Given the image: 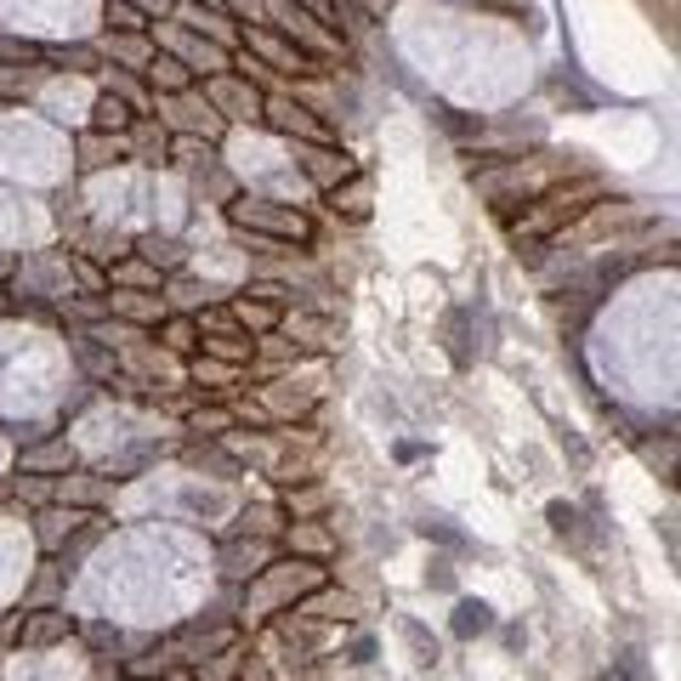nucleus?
Returning a JSON list of instances; mask_svg holds the SVG:
<instances>
[{
    "instance_id": "24",
    "label": "nucleus",
    "mask_w": 681,
    "mask_h": 681,
    "mask_svg": "<svg viewBox=\"0 0 681 681\" xmlns=\"http://www.w3.org/2000/svg\"><path fill=\"white\" fill-rule=\"evenodd\" d=\"M68 466H74L68 437H52V444H40V449H23V471H34V477H52V471H68Z\"/></svg>"
},
{
    "instance_id": "19",
    "label": "nucleus",
    "mask_w": 681,
    "mask_h": 681,
    "mask_svg": "<svg viewBox=\"0 0 681 681\" xmlns=\"http://www.w3.org/2000/svg\"><path fill=\"white\" fill-rule=\"evenodd\" d=\"M142 86L153 92V97H177V92H188V86H199V79L177 63V57H166V52H153V63L142 68Z\"/></svg>"
},
{
    "instance_id": "20",
    "label": "nucleus",
    "mask_w": 681,
    "mask_h": 681,
    "mask_svg": "<svg viewBox=\"0 0 681 681\" xmlns=\"http://www.w3.org/2000/svg\"><path fill=\"white\" fill-rule=\"evenodd\" d=\"M159 285H166V273H159L153 262H142L137 251H131L126 262L108 267V290H153V296H159Z\"/></svg>"
},
{
    "instance_id": "21",
    "label": "nucleus",
    "mask_w": 681,
    "mask_h": 681,
    "mask_svg": "<svg viewBox=\"0 0 681 681\" xmlns=\"http://www.w3.org/2000/svg\"><path fill=\"white\" fill-rule=\"evenodd\" d=\"M119 159H131L126 137H108V131H79V166L86 171H108Z\"/></svg>"
},
{
    "instance_id": "31",
    "label": "nucleus",
    "mask_w": 681,
    "mask_h": 681,
    "mask_svg": "<svg viewBox=\"0 0 681 681\" xmlns=\"http://www.w3.org/2000/svg\"><path fill=\"white\" fill-rule=\"evenodd\" d=\"M285 545H290V551H307V556H330V529L290 523V529H285Z\"/></svg>"
},
{
    "instance_id": "32",
    "label": "nucleus",
    "mask_w": 681,
    "mask_h": 681,
    "mask_svg": "<svg viewBox=\"0 0 681 681\" xmlns=\"http://www.w3.org/2000/svg\"><path fill=\"white\" fill-rule=\"evenodd\" d=\"M188 432H193V437H227V432H233V409H222V404L193 409V415H188Z\"/></svg>"
},
{
    "instance_id": "8",
    "label": "nucleus",
    "mask_w": 681,
    "mask_h": 681,
    "mask_svg": "<svg viewBox=\"0 0 681 681\" xmlns=\"http://www.w3.org/2000/svg\"><path fill=\"white\" fill-rule=\"evenodd\" d=\"M205 97L216 103L222 119H251V126H262V103H267V92H256L251 79L216 74V79H205Z\"/></svg>"
},
{
    "instance_id": "38",
    "label": "nucleus",
    "mask_w": 681,
    "mask_h": 681,
    "mask_svg": "<svg viewBox=\"0 0 681 681\" xmlns=\"http://www.w3.org/2000/svg\"><path fill=\"white\" fill-rule=\"evenodd\" d=\"M404 636H409V642H415L421 664H437V642H426V630H421V625H404Z\"/></svg>"
},
{
    "instance_id": "30",
    "label": "nucleus",
    "mask_w": 681,
    "mask_h": 681,
    "mask_svg": "<svg viewBox=\"0 0 681 681\" xmlns=\"http://www.w3.org/2000/svg\"><path fill=\"white\" fill-rule=\"evenodd\" d=\"M324 506H330V494L318 489V483H307V489H290V494H285V517H290V523H312V511H324Z\"/></svg>"
},
{
    "instance_id": "12",
    "label": "nucleus",
    "mask_w": 681,
    "mask_h": 681,
    "mask_svg": "<svg viewBox=\"0 0 681 681\" xmlns=\"http://www.w3.org/2000/svg\"><path fill=\"white\" fill-rule=\"evenodd\" d=\"M97 511H79V506H40V517H34V534H40V551H63V540L68 534H79L92 523Z\"/></svg>"
},
{
    "instance_id": "29",
    "label": "nucleus",
    "mask_w": 681,
    "mask_h": 681,
    "mask_svg": "<svg viewBox=\"0 0 681 681\" xmlns=\"http://www.w3.org/2000/svg\"><path fill=\"white\" fill-rule=\"evenodd\" d=\"M40 63H63L68 74H97L103 68L97 46H52V52H40Z\"/></svg>"
},
{
    "instance_id": "26",
    "label": "nucleus",
    "mask_w": 681,
    "mask_h": 681,
    "mask_svg": "<svg viewBox=\"0 0 681 681\" xmlns=\"http://www.w3.org/2000/svg\"><path fill=\"white\" fill-rule=\"evenodd\" d=\"M238 523H245V534H256V540H285V529H290V517H285V506H251L245 517H238Z\"/></svg>"
},
{
    "instance_id": "15",
    "label": "nucleus",
    "mask_w": 681,
    "mask_h": 681,
    "mask_svg": "<svg viewBox=\"0 0 681 681\" xmlns=\"http://www.w3.org/2000/svg\"><path fill=\"white\" fill-rule=\"evenodd\" d=\"M278 330L290 336V347H296V352H324V347H336V341H341L330 318H312V312H301V307L278 318Z\"/></svg>"
},
{
    "instance_id": "39",
    "label": "nucleus",
    "mask_w": 681,
    "mask_h": 681,
    "mask_svg": "<svg viewBox=\"0 0 681 681\" xmlns=\"http://www.w3.org/2000/svg\"><path fill=\"white\" fill-rule=\"evenodd\" d=\"M375 659V642H370V636H358V642H352V659L347 664H370Z\"/></svg>"
},
{
    "instance_id": "40",
    "label": "nucleus",
    "mask_w": 681,
    "mask_h": 681,
    "mask_svg": "<svg viewBox=\"0 0 681 681\" xmlns=\"http://www.w3.org/2000/svg\"><path fill=\"white\" fill-rule=\"evenodd\" d=\"M166 681H193V675H182V670H177V675H166Z\"/></svg>"
},
{
    "instance_id": "23",
    "label": "nucleus",
    "mask_w": 681,
    "mask_h": 681,
    "mask_svg": "<svg viewBox=\"0 0 681 681\" xmlns=\"http://www.w3.org/2000/svg\"><path fill=\"white\" fill-rule=\"evenodd\" d=\"M137 108L131 103H119V97H108V92H97V103H92V131H108V137H126L131 126H137Z\"/></svg>"
},
{
    "instance_id": "27",
    "label": "nucleus",
    "mask_w": 681,
    "mask_h": 681,
    "mask_svg": "<svg viewBox=\"0 0 681 681\" xmlns=\"http://www.w3.org/2000/svg\"><path fill=\"white\" fill-rule=\"evenodd\" d=\"M324 199H330V205H336V216H341V211H347L352 222H364V216H370V182H364V177H352V182L330 188Z\"/></svg>"
},
{
    "instance_id": "13",
    "label": "nucleus",
    "mask_w": 681,
    "mask_h": 681,
    "mask_svg": "<svg viewBox=\"0 0 681 681\" xmlns=\"http://www.w3.org/2000/svg\"><path fill=\"white\" fill-rule=\"evenodd\" d=\"M92 46H97V57H114L108 68H126V74H142V68L153 63V40H148V34H108V29H103Z\"/></svg>"
},
{
    "instance_id": "34",
    "label": "nucleus",
    "mask_w": 681,
    "mask_h": 681,
    "mask_svg": "<svg viewBox=\"0 0 681 681\" xmlns=\"http://www.w3.org/2000/svg\"><path fill=\"white\" fill-rule=\"evenodd\" d=\"M68 273H74V278H79V285H86L92 296H108V273H103L92 256H74V251H68Z\"/></svg>"
},
{
    "instance_id": "9",
    "label": "nucleus",
    "mask_w": 681,
    "mask_h": 681,
    "mask_svg": "<svg viewBox=\"0 0 681 681\" xmlns=\"http://www.w3.org/2000/svg\"><path fill=\"white\" fill-rule=\"evenodd\" d=\"M296 148V159H301V177L318 188V193H330V188H341V182H352L358 177V166L336 148V142H324V148H307V142H290Z\"/></svg>"
},
{
    "instance_id": "33",
    "label": "nucleus",
    "mask_w": 681,
    "mask_h": 681,
    "mask_svg": "<svg viewBox=\"0 0 681 681\" xmlns=\"http://www.w3.org/2000/svg\"><path fill=\"white\" fill-rule=\"evenodd\" d=\"M489 625H494V614L483 603H460L455 608V636H483Z\"/></svg>"
},
{
    "instance_id": "25",
    "label": "nucleus",
    "mask_w": 681,
    "mask_h": 681,
    "mask_svg": "<svg viewBox=\"0 0 681 681\" xmlns=\"http://www.w3.org/2000/svg\"><path fill=\"white\" fill-rule=\"evenodd\" d=\"M238 375H245V370H233V364H216V358H205V352H199V358H188V381L199 386V392H227Z\"/></svg>"
},
{
    "instance_id": "18",
    "label": "nucleus",
    "mask_w": 681,
    "mask_h": 681,
    "mask_svg": "<svg viewBox=\"0 0 681 681\" xmlns=\"http://www.w3.org/2000/svg\"><path fill=\"white\" fill-rule=\"evenodd\" d=\"M92 79H97V92H108V97H119V103H131L137 114H153V92L142 86V74H126V68H108V63H103Z\"/></svg>"
},
{
    "instance_id": "10",
    "label": "nucleus",
    "mask_w": 681,
    "mask_h": 681,
    "mask_svg": "<svg viewBox=\"0 0 681 681\" xmlns=\"http://www.w3.org/2000/svg\"><path fill=\"white\" fill-rule=\"evenodd\" d=\"M92 103H97V86H92L86 74H74L68 86L52 74L46 86H40V108H52V119H74V126H79V119L92 114Z\"/></svg>"
},
{
    "instance_id": "22",
    "label": "nucleus",
    "mask_w": 681,
    "mask_h": 681,
    "mask_svg": "<svg viewBox=\"0 0 681 681\" xmlns=\"http://www.w3.org/2000/svg\"><path fill=\"white\" fill-rule=\"evenodd\" d=\"M126 148H131V159H148V166H159V159L171 153V131L153 126V114H142L137 126L126 131Z\"/></svg>"
},
{
    "instance_id": "5",
    "label": "nucleus",
    "mask_w": 681,
    "mask_h": 681,
    "mask_svg": "<svg viewBox=\"0 0 681 681\" xmlns=\"http://www.w3.org/2000/svg\"><path fill=\"white\" fill-rule=\"evenodd\" d=\"M262 126H273L285 142H307V148L336 142V131L324 126V119H318V108L301 103V97H290V92H267V103H262Z\"/></svg>"
},
{
    "instance_id": "36",
    "label": "nucleus",
    "mask_w": 681,
    "mask_h": 681,
    "mask_svg": "<svg viewBox=\"0 0 681 681\" xmlns=\"http://www.w3.org/2000/svg\"><path fill=\"white\" fill-rule=\"evenodd\" d=\"M0 63H40L34 40H0Z\"/></svg>"
},
{
    "instance_id": "2",
    "label": "nucleus",
    "mask_w": 681,
    "mask_h": 681,
    "mask_svg": "<svg viewBox=\"0 0 681 681\" xmlns=\"http://www.w3.org/2000/svg\"><path fill=\"white\" fill-rule=\"evenodd\" d=\"M227 227L238 238H251L256 251H278V256H296L312 245V222L296 205H278V199H227Z\"/></svg>"
},
{
    "instance_id": "3",
    "label": "nucleus",
    "mask_w": 681,
    "mask_h": 681,
    "mask_svg": "<svg viewBox=\"0 0 681 681\" xmlns=\"http://www.w3.org/2000/svg\"><path fill=\"white\" fill-rule=\"evenodd\" d=\"M148 40H153V52L177 57L193 79H216V74H227V63H233V52H227V46H216V40L193 34V29H182V23H171V18L148 23Z\"/></svg>"
},
{
    "instance_id": "11",
    "label": "nucleus",
    "mask_w": 681,
    "mask_h": 681,
    "mask_svg": "<svg viewBox=\"0 0 681 681\" xmlns=\"http://www.w3.org/2000/svg\"><path fill=\"white\" fill-rule=\"evenodd\" d=\"M103 307H108V318L137 324V330H153L159 318H166V296H153V290H108Z\"/></svg>"
},
{
    "instance_id": "1",
    "label": "nucleus",
    "mask_w": 681,
    "mask_h": 681,
    "mask_svg": "<svg viewBox=\"0 0 681 681\" xmlns=\"http://www.w3.org/2000/svg\"><path fill=\"white\" fill-rule=\"evenodd\" d=\"M608 193V182L603 177H579L574 188H545L534 205H523V216H500L506 222V233H511V245H545V238H563L585 211H590V199H603Z\"/></svg>"
},
{
    "instance_id": "6",
    "label": "nucleus",
    "mask_w": 681,
    "mask_h": 681,
    "mask_svg": "<svg viewBox=\"0 0 681 681\" xmlns=\"http://www.w3.org/2000/svg\"><path fill=\"white\" fill-rule=\"evenodd\" d=\"M251 57H262L267 68H278V74H296V79H318L324 74V63L318 57H307L296 40H285L278 29H267V23H245V40H238Z\"/></svg>"
},
{
    "instance_id": "28",
    "label": "nucleus",
    "mask_w": 681,
    "mask_h": 681,
    "mask_svg": "<svg viewBox=\"0 0 681 681\" xmlns=\"http://www.w3.org/2000/svg\"><path fill=\"white\" fill-rule=\"evenodd\" d=\"M148 12H137L131 7V0H108V7H103V29L108 34H148Z\"/></svg>"
},
{
    "instance_id": "7",
    "label": "nucleus",
    "mask_w": 681,
    "mask_h": 681,
    "mask_svg": "<svg viewBox=\"0 0 681 681\" xmlns=\"http://www.w3.org/2000/svg\"><path fill=\"white\" fill-rule=\"evenodd\" d=\"M171 23L216 40V46H227V52H238V40H245V23L227 18L222 0H177V7H171Z\"/></svg>"
},
{
    "instance_id": "41",
    "label": "nucleus",
    "mask_w": 681,
    "mask_h": 681,
    "mask_svg": "<svg viewBox=\"0 0 681 681\" xmlns=\"http://www.w3.org/2000/svg\"><path fill=\"white\" fill-rule=\"evenodd\" d=\"M137 681H153V675H137Z\"/></svg>"
},
{
    "instance_id": "14",
    "label": "nucleus",
    "mask_w": 681,
    "mask_h": 681,
    "mask_svg": "<svg viewBox=\"0 0 681 681\" xmlns=\"http://www.w3.org/2000/svg\"><path fill=\"white\" fill-rule=\"evenodd\" d=\"M79 625L63 614V608H40V614H29L23 608V619L12 625V636H18V642L23 648H46V642H63V636H74Z\"/></svg>"
},
{
    "instance_id": "16",
    "label": "nucleus",
    "mask_w": 681,
    "mask_h": 681,
    "mask_svg": "<svg viewBox=\"0 0 681 681\" xmlns=\"http://www.w3.org/2000/svg\"><path fill=\"white\" fill-rule=\"evenodd\" d=\"M153 347L171 352V358H199V324H193L188 312H166L153 324Z\"/></svg>"
},
{
    "instance_id": "37",
    "label": "nucleus",
    "mask_w": 681,
    "mask_h": 681,
    "mask_svg": "<svg viewBox=\"0 0 681 681\" xmlns=\"http://www.w3.org/2000/svg\"><path fill=\"white\" fill-rule=\"evenodd\" d=\"M608 681H648V664H642V653H625V664H619V670H608Z\"/></svg>"
},
{
    "instance_id": "35",
    "label": "nucleus",
    "mask_w": 681,
    "mask_h": 681,
    "mask_svg": "<svg viewBox=\"0 0 681 681\" xmlns=\"http://www.w3.org/2000/svg\"><path fill=\"white\" fill-rule=\"evenodd\" d=\"M18 494H23L29 506H52V477H34V471H23V477H18Z\"/></svg>"
},
{
    "instance_id": "17",
    "label": "nucleus",
    "mask_w": 681,
    "mask_h": 681,
    "mask_svg": "<svg viewBox=\"0 0 681 681\" xmlns=\"http://www.w3.org/2000/svg\"><path fill=\"white\" fill-rule=\"evenodd\" d=\"M267 563H273V540H256V545L233 540V545H222V574L227 579H256V574H267Z\"/></svg>"
},
{
    "instance_id": "4",
    "label": "nucleus",
    "mask_w": 681,
    "mask_h": 681,
    "mask_svg": "<svg viewBox=\"0 0 681 681\" xmlns=\"http://www.w3.org/2000/svg\"><path fill=\"white\" fill-rule=\"evenodd\" d=\"M153 114H159V126H166L171 137L216 142V137L227 131V119L216 114V103L199 92V86H188V92H177V97H153Z\"/></svg>"
}]
</instances>
